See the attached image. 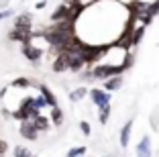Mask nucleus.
Masks as SVG:
<instances>
[{
  "label": "nucleus",
  "instance_id": "1",
  "mask_svg": "<svg viewBox=\"0 0 159 157\" xmlns=\"http://www.w3.org/2000/svg\"><path fill=\"white\" fill-rule=\"evenodd\" d=\"M122 69H126V65H96V67L90 72V76L96 80H108V78H112V76H118L122 72Z\"/></svg>",
  "mask_w": 159,
  "mask_h": 157
},
{
  "label": "nucleus",
  "instance_id": "2",
  "mask_svg": "<svg viewBox=\"0 0 159 157\" xmlns=\"http://www.w3.org/2000/svg\"><path fill=\"white\" fill-rule=\"evenodd\" d=\"M90 96H92V102H94V104H96L98 108L110 106V96H108L106 90H98V88H94V90H90Z\"/></svg>",
  "mask_w": 159,
  "mask_h": 157
},
{
  "label": "nucleus",
  "instance_id": "3",
  "mask_svg": "<svg viewBox=\"0 0 159 157\" xmlns=\"http://www.w3.org/2000/svg\"><path fill=\"white\" fill-rule=\"evenodd\" d=\"M37 133H39V131L35 129L33 120H23V127H20V135H23L25 139H29V141H35V139H37Z\"/></svg>",
  "mask_w": 159,
  "mask_h": 157
},
{
  "label": "nucleus",
  "instance_id": "4",
  "mask_svg": "<svg viewBox=\"0 0 159 157\" xmlns=\"http://www.w3.org/2000/svg\"><path fill=\"white\" fill-rule=\"evenodd\" d=\"M137 157H151V139L147 135L137 145Z\"/></svg>",
  "mask_w": 159,
  "mask_h": 157
},
{
  "label": "nucleus",
  "instance_id": "5",
  "mask_svg": "<svg viewBox=\"0 0 159 157\" xmlns=\"http://www.w3.org/2000/svg\"><path fill=\"white\" fill-rule=\"evenodd\" d=\"M23 53H25V57H27V59H31L33 63H37L43 51H41V49H37V47H33V45H29V43H25V47H23Z\"/></svg>",
  "mask_w": 159,
  "mask_h": 157
},
{
  "label": "nucleus",
  "instance_id": "6",
  "mask_svg": "<svg viewBox=\"0 0 159 157\" xmlns=\"http://www.w3.org/2000/svg\"><path fill=\"white\" fill-rule=\"evenodd\" d=\"M31 14H20L19 19H16V23H14V29H20V31H29L31 33Z\"/></svg>",
  "mask_w": 159,
  "mask_h": 157
},
{
  "label": "nucleus",
  "instance_id": "7",
  "mask_svg": "<svg viewBox=\"0 0 159 157\" xmlns=\"http://www.w3.org/2000/svg\"><path fill=\"white\" fill-rule=\"evenodd\" d=\"M66 69H70V63H67L66 55L59 51V55H57V59L53 61V72H66Z\"/></svg>",
  "mask_w": 159,
  "mask_h": 157
},
{
  "label": "nucleus",
  "instance_id": "8",
  "mask_svg": "<svg viewBox=\"0 0 159 157\" xmlns=\"http://www.w3.org/2000/svg\"><path fill=\"white\" fill-rule=\"evenodd\" d=\"M131 129H133V120H129L120 131V145L122 147H129V139H131Z\"/></svg>",
  "mask_w": 159,
  "mask_h": 157
},
{
  "label": "nucleus",
  "instance_id": "9",
  "mask_svg": "<svg viewBox=\"0 0 159 157\" xmlns=\"http://www.w3.org/2000/svg\"><path fill=\"white\" fill-rule=\"evenodd\" d=\"M39 90H41V94H43V98H45L47 100V104H49V106H57V100H55V96H53V92L49 88H47L45 84H41V86H39Z\"/></svg>",
  "mask_w": 159,
  "mask_h": 157
},
{
  "label": "nucleus",
  "instance_id": "10",
  "mask_svg": "<svg viewBox=\"0 0 159 157\" xmlns=\"http://www.w3.org/2000/svg\"><path fill=\"white\" fill-rule=\"evenodd\" d=\"M120 84H122L120 76H112V78L106 80V84H104V90H106V92H110V90H118V88H120Z\"/></svg>",
  "mask_w": 159,
  "mask_h": 157
},
{
  "label": "nucleus",
  "instance_id": "11",
  "mask_svg": "<svg viewBox=\"0 0 159 157\" xmlns=\"http://www.w3.org/2000/svg\"><path fill=\"white\" fill-rule=\"evenodd\" d=\"M33 125H35V129H37V131H45L47 127H49V120H47L45 116H37V118L33 120Z\"/></svg>",
  "mask_w": 159,
  "mask_h": 157
},
{
  "label": "nucleus",
  "instance_id": "12",
  "mask_svg": "<svg viewBox=\"0 0 159 157\" xmlns=\"http://www.w3.org/2000/svg\"><path fill=\"white\" fill-rule=\"evenodd\" d=\"M86 94H88V90H86V88H78V90H74V92L70 94V98H71L74 102H78V100H82Z\"/></svg>",
  "mask_w": 159,
  "mask_h": 157
},
{
  "label": "nucleus",
  "instance_id": "13",
  "mask_svg": "<svg viewBox=\"0 0 159 157\" xmlns=\"http://www.w3.org/2000/svg\"><path fill=\"white\" fill-rule=\"evenodd\" d=\"M51 116H53V122H55V125H61V120H63V112H61L57 106H53Z\"/></svg>",
  "mask_w": 159,
  "mask_h": 157
},
{
  "label": "nucleus",
  "instance_id": "14",
  "mask_svg": "<svg viewBox=\"0 0 159 157\" xmlns=\"http://www.w3.org/2000/svg\"><path fill=\"white\" fill-rule=\"evenodd\" d=\"M86 153V147H74L67 151V157H82Z\"/></svg>",
  "mask_w": 159,
  "mask_h": 157
},
{
  "label": "nucleus",
  "instance_id": "15",
  "mask_svg": "<svg viewBox=\"0 0 159 157\" xmlns=\"http://www.w3.org/2000/svg\"><path fill=\"white\" fill-rule=\"evenodd\" d=\"M108 116H110V106L100 108V122H102V125H106V122H108Z\"/></svg>",
  "mask_w": 159,
  "mask_h": 157
},
{
  "label": "nucleus",
  "instance_id": "16",
  "mask_svg": "<svg viewBox=\"0 0 159 157\" xmlns=\"http://www.w3.org/2000/svg\"><path fill=\"white\" fill-rule=\"evenodd\" d=\"M14 157H31V151L25 147H14Z\"/></svg>",
  "mask_w": 159,
  "mask_h": 157
},
{
  "label": "nucleus",
  "instance_id": "17",
  "mask_svg": "<svg viewBox=\"0 0 159 157\" xmlns=\"http://www.w3.org/2000/svg\"><path fill=\"white\" fill-rule=\"evenodd\" d=\"M29 84H31L29 80H25V78H19V80H14V82H12V88H27Z\"/></svg>",
  "mask_w": 159,
  "mask_h": 157
},
{
  "label": "nucleus",
  "instance_id": "18",
  "mask_svg": "<svg viewBox=\"0 0 159 157\" xmlns=\"http://www.w3.org/2000/svg\"><path fill=\"white\" fill-rule=\"evenodd\" d=\"M33 104H35V106H37V108H39V110H41V108H43V106H47V100H45V98H43V94H41V96H37V98H33Z\"/></svg>",
  "mask_w": 159,
  "mask_h": 157
},
{
  "label": "nucleus",
  "instance_id": "19",
  "mask_svg": "<svg viewBox=\"0 0 159 157\" xmlns=\"http://www.w3.org/2000/svg\"><path fill=\"white\" fill-rule=\"evenodd\" d=\"M94 2H98V0H75V4H78L80 10L86 8V6H90V4H94Z\"/></svg>",
  "mask_w": 159,
  "mask_h": 157
},
{
  "label": "nucleus",
  "instance_id": "20",
  "mask_svg": "<svg viewBox=\"0 0 159 157\" xmlns=\"http://www.w3.org/2000/svg\"><path fill=\"white\" fill-rule=\"evenodd\" d=\"M80 129H82V133H84V135H90V125L86 122V120H82V122H80Z\"/></svg>",
  "mask_w": 159,
  "mask_h": 157
},
{
  "label": "nucleus",
  "instance_id": "21",
  "mask_svg": "<svg viewBox=\"0 0 159 157\" xmlns=\"http://www.w3.org/2000/svg\"><path fill=\"white\" fill-rule=\"evenodd\" d=\"M2 19H4V12H0V21H2Z\"/></svg>",
  "mask_w": 159,
  "mask_h": 157
},
{
  "label": "nucleus",
  "instance_id": "22",
  "mask_svg": "<svg viewBox=\"0 0 159 157\" xmlns=\"http://www.w3.org/2000/svg\"><path fill=\"white\" fill-rule=\"evenodd\" d=\"M155 2H159V0H155Z\"/></svg>",
  "mask_w": 159,
  "mask_h": 157
}]
</instances>
